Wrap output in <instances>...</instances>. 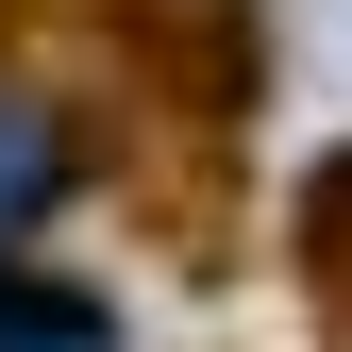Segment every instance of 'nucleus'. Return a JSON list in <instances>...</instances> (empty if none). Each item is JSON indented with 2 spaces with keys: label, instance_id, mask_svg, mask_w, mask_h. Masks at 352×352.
<instances>
[{
  "label": "nucleus",
  "instance_id": "obj_1",
  "mask_svg": "<svg viewBox=\"0 0 352 352\" xmlns=\"http://www.w3.org/2000/svg\"><path fill=\"white\" fill-rule=\"evenodd\" d=\"M34 185H51V151H34V118H17V101H0V218H17Z\"/></svg>",
  "mask_w": 352,
  "mask_h": 352
}]
</instances>
